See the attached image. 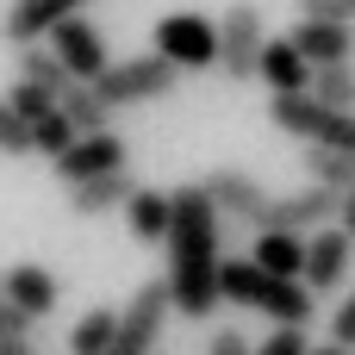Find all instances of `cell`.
Here are the masks:
<instances>
[{"instance_id": "277c9868", "label": "cell", "mask_w": 355, "mask_h": 355, "mask_svg": "<svg viewBox=\"0 0 355 355\" xmlns=\"http://www.w3.org/2000/svg\"><path fill=\"white\" fill-rule=\"evenodd\" d=\"M150 50L162 62H175L181 75L218 69V19H206V12H162L156 31H150Z\"/></svg>"}, {"instance_id": "5bb4252c", "label": "cell", "mask_w": 355, "mask_h": 355, "mask_svg": "<svg viewBox=\"0 0 355 355\" xmlns=\"http://www.w3.org/2000/svg\"><path fill=\"white\" fill-rule=\"evenodd\" d=\"M287 37L300 44V56H306L312 69H337V62H349V50H355L349 19H300Z\"/></svg>"}, {"instance_id": "5b68a950", "label": "cell", "mask_w": 355, "mask_h": 355, "mask_svg": "<svg viewBox=\"0 0 355 355\" xmlns=\"http://www.w3.org/2000/svg\"><path fill=\"white\" fill-rule=\"evenodd\" d=\"M175 81H181V69L175 62H162L156 50H144V56H125V62H112L100 81H94V94L119 112V106H144V100H162V94H175Z\"/></svg>"}, {"instance_id": "6da1fadb", "label": "cell", "mask_w": 355, "mask_h": 355, "mask_svg": "<svg viewBox=\"0 0 355 355\" xmlns=\"http://www.w3.org/2000/svg\"><path fill=\"white\" fill-rule=\"evenodd\" d=\"M175 193V225H168V300H175V318H212L218 306H225V293H218V268H225V250H218V206H212V193L200 187V181H181V187H168Z\"/></svg>"}, {"instance_id": "d590c367", "label": "cell", "mask_w": 355, "mask_h": 355, "mask_svg": "<svg viewBox=\"0 0 355 355\" xmlns=\"http://www.w3.org/2000/svg\"><path fill=\"white\" fill-rule=\"evenodd\" d=\"M0 300H6V275H0Z\"/></svg>"}, {"instance_id": "30bf717a", "label": "cell", "mask_w": 355, "mask_h": 355, "mask_svg": "<svg viewBox=\"0 0 355 355\" xmlns=\"http://www.w3.org/2000/svg\"><path fill=\"white\" fill-rule=\"evenodd\" d=\"M206 193H212V206H218V218H231V225H250V231H262V218H268V206H275V193L256 181V175H243V168H212L206 181H200Z\"/></svg>"}, {"instance_id": "e0dca14e", "label": "cell", "mask_w": 355, "mask_h": 355, "mask_svg": "<svg viewBox=\"0 0 355 355\" xmlns=\"http://www.w3.org/2000/svg\"><path fill=\"white\" fill-rule=\"evenodd\" d=\"M125 225L137 243H168V225H175V193L168 187H137L125 200Z\"/></svg>"}, {"instance_id": "4fadbf2b", "label": "cell", "mask_w": 355, "mask_h": 355, "mask_svg": "<svg viewBox=\"0 0 355 355\" xmlns=\"http://www.w3.org/2000/svg\"><path fill=\"white\" fill-rule=\"evenodd\" d=\"M349 256H355V243L343 237V225L312 231V237H306V287H312V293H337L343 275H349Z\"/></svg>"}, {"instance_id": "ffe728a7", "label": "cell", "mask_w": 355, "mask_h": 355, "mask_svg": "<svg viewBox=\"0 0 355 355\" xmlns=\"http://www.w3.org/2000/svg\"><path fill=\"white\" fill-rule=\"evenodd\" d=\"M19 81H31V87H44V94H56V100L75 87V75L62 69V56H56L50 44H25V50H19Z\"/></svg>"}, {"instance_id": "d6a6232c", "label": "cell", "mask_w": 355, "mask_h": 355, "mask_svg": "<svg viewBox=\"0 0 355 355\" xmlns=\"http://www.w3.org/2000/svg\"><path fill=\"white\" fill-rule=\"evenodd\" d=\"M337 225H343V237L355 243V187L343 193V206H337Z\"/></svg>"}, {"instance_id": "7c38bea8", "label": "cell", "mask_w": 355, "mask_h": 355, "mask_svg": "<svg viewBox=\"0 0 355 355\" xmlns=\"http://www.w3.org/2000/svg\"><path fill=\"white\" fill-rule=\"evenodd\" d=\"M75 12H87V0H12L6 19H0V37L25 50V44H44L62 19H75Z\"/></svg>"}, {"instance_id": "e575fe53", "label": "cell", "mask_w": 355, "mask_h": 355, "mask_svg": "<svg viewBox=\"0 0 355 355\" xmlns=\"http://www.w3.org/2000/svg\"><path fill=\"white\" fill-rule=\"evenodd\" d=\"M312 355H349L343 343H312Z\"/></svg>"}, {"instance_id": "7a4b0ae2", "label": "cell", "mask_w": 355, "mask_h": 355, "mask_svg": "<svg viewBox=\"0 0 355 355\" xmlns=\"http://www.w3.org/2000/svg\"><path fill=\"white\" fill-rule=\"evenodd\" d=\"M218 293H225L231 306H243V312H262V318L300 324V331H306L312 312H318V293H312L306 281H281V275H268V268H256V262H243V256H225Z\"/></svg>"}, {"instance_id": "4dcf8cb0", "label": "cell", "mask_w": 355, "mask_h": 355, "mask_svg": "<svg viewBox=\"0 0 355 355\" xmlns=\"http://www.w3.org/2000/svg\"><path fill=\"white\" fill-rule=\"evenodd\" d=\"M300 6V19H349L355 0H293Z\"/></svg>"}, {"instance_id": "d6986e66", "label": "cell", "mask_w": 355, "mask_h": 355, "mask_svg": "<svg viewBox=\"0 0 355 355\" xmlns=\"http://www.w3.org/2000/svg\"><path fill=\"white\" fill-rule=\"evenodd\" d=\"M250 262L268 268V275H281V281H306V237H293V231H256Z\"/></svg>"}, {"instance_id": "83f0119b", "label": "cell", "mask_w": 355, "mask_h": 355, "mask_svg": "<svg viewBox=\"0 0 355 355\" xmlns=\"http://www.w3.org/2000/svg\"><path fill=\"white\" fill-rule=\"evenodd\" d=\"M256 355H312V337H306L300 324H275V331L256 343Z\"/></svg>"}, {"instance_id": "44dd1931", "label": "cell", "mask_w": 355, "mask_h": 355, "mask_svg": "<svg viewBox=\"0 0 355 355\" xmlns=\"http://www.w3.org/2000/svg\"><path fill=\"white\" fill-rule=\"evenodd\" d=\"M306 181L312 187H331V193H349L355 187V156L349 150H324V144H306Z\"/></svg>"}, {"instance_id": "8fae6325", "label": "cell", "mask_w": 355, "mask_h": 355, "mask_svg": "<svg viewBox=\"0 0 355 355\" xmlns=\"http://www.w3.org/2000/svg\"><path fill=\"white\" fill-rule=\"evenodd\" d=\"M337 206H343V193H331V187H300V193H275V206H268V218H262V231H293V237H312V231H324V225H337Z\"/></svg>"}, {"instance_id": "4316f807", "label": "cell", "mask_w": 355, "mask_h": 355, "mask_svg": "<svg viewBox=\"0 0 355 355\" xmlns=\"http://www.w3.org/2000/svg\"><path fill=\"white\" fill-rule=\"evenodd\" d=\"M0 156H31V125L6 106V94H0Z\"/></svg>"}, {"instance_id": "ac0fdd59", "label": "cell", "mask_w": 355, "mask_h": 355, "mask_svg": "<svg viewBox=\"0 0 355 355\" xmlns=\"http://www.w3.org/2000/svg\"><path fill=\"white\" fill-rule=\"evenodd\" d=\"M137 187H144V181H137L131 168H119V175H100V181H87V187H69V212H75V218L125 212V200H131Z\"/></svg>"}, {"instance_id": "836d02e7", "label": "cell", "mask_w": 355, "mask_h": 355, "mask_svg": "<svg viewBox=\"0 0 355 355\" xmlns=\"http://www.w3.org/2000/svg\"><path fill=\"white\" fill-rule=\"evenodd\" d=\"M0 355H37L31 343H19V337H0Z\"/></svg>"}, {"instance_id": "2e32d148", "label": "cell", "mask_w": 355, "mask_h": 355, "mask_svg": "<svg viewBox=\"0 0 355 355\" xmlns=\"http://www.w3.org/2000/svg\"><path fill=\"white\" fill-rule=\"evenodd\" d=\"M6 300H12L25 318H50L56 300H62V287H56V275H50L44 262H19V268H6Z\"/></svg>"}, {"instance_id": "f546056e", "label": "cell", "mask_w": 355, "mask_h": 355, "mask_svg": "<svg viewBox=\"0 0 355 355\" xmlns=\"http://www.w3.org/2000/svg\"><path fill=\"white\" fill-rule=\"evenodd\" d=\"M31 324H37V318H25L12 300H0V337H19V343H31Z\"/></svg>"}, {"instance_id": "484cf974", "label": "cell", "mask_w": 355, "mask_h": 355, "mask_svg": "<svg viewBox=\"0 0 355 355\" xmlns=\"http://www.w3.org/2000/svg\"><path fill=\"white\" fill-rule=\"evenodd\" d=\"M6 106L25 119V125H37L44 112H56V94H44V87H31V81H12L6 87Z\"/></svg>"}, {"instance_id": "52a82bcc", "label": "cell", "mask_w": 355, "mask_h": 355, "mask_svg": "<svg viewBox=\"0 0 355 355\" xmlns=\"http://www.w3.org/2000/svg\"><path fill=\"white\" fill-rule=\"evenodd\" d=\"M262 44H268L262 6H256V0H237V6L218 19V69H225L231 81H256V75H262Z\"/></svg>"}, {"instance_id": "f1b7e54d", "label": "cell", "mask_w": 355, "mask_h": 355, "mask_svg": "<svg viewBox=\"0 0 355 355\" xmlns=\"http://www.w3.org/2000/svg\"><path fill=\"white\" fill-rule=\"evenodd\" d=\"M331 343H343L355 355V293H343V306L331 312Z\"/></svg>"}, {"instance_id": "8992f818", "label": "cell", "mask_w": 355, "mask_h": 355, "mask_svg": "<svg viewBox=\"0 0 355 355\" xmlns=\"http://www.w3.org/2000/svg\"><path fill=\"white\" fill-rule=\"evenodd\" d=\"M168 318H175L168 281H144V287L125 300V312H119V337H112V349H106V355H156Z\"/></svg>"}, {"instance_id": "603a6c76", "label": "cell", "mask_w": 355, "mask_h": 355, "mask_svg": "<svg viewBox=\"0 0 355 355\" xmlns=\"http://www.w3.org/2000/svg\"><path fill=\"white\" fill-rule=\"evenodd\" d=\"M112 337H119V312H112V306H94L87 318H75L69 355H106V349H112Z\"/></svg>"}, {"instance_id": "d4e9b609", "label": "cell", "mask_w": 355, "mask_h": 355, "mask_svg": "<svg viewBox=\"0 0 355 355\" xmlns=\"http://www.w3.org/2000/svg\"><path fill=\"white\" fill-rule=\"evenodd\" d=\"M75 137H81V131H75V125L62 119V106H56V112H44V119L31 125V150H37V156H50V162H56V156H62V150H69Z\"/></svg>"}, {"instance_id": "1f68e13d", "label": "cell", "mask_w": 355, "mask_h": 355, "mask_svg": "<svg viewBox=\"0 0 355 355\" xmlns=\"http://www.w3.org/2000/svg\"><path fill=\"white\" fill-rule=\"evenodd\" d=\"M206 355H256V343H250L243 331H218V337L206 343Z\"/></svg>"}, {"instance_id": "9a60e30c", "label": "cell", "mask_w": 355, "mask_h": 355, "mask_svg": "<svg viewBox=\"0 0 355 355\" xmlns=\"http://www.w3.org/2000/svg\"><path fill=\"white\" fill-rule=\"evenodd\" d=\"M256 81H268V94H312V62L300 56L293 37H268V44H262V75H256Z\"/></svg>"}, {"instance_id": "cb8c5ba5", "label": "cell", "mask_w": 355, "mask_h": 355, "mask_svg": "<svg viewBox=\"0 0 355 355\" xmlns=\"http://www.w3.org/2000/svg\"><path fill=\"white\" fill-rule=\"evenodd\" d=\"M312 100L355 112V69H349V62H337V69H312Z\"/></svg>"}, {"instance_id": "ba28073f", "label": "cell", "mask_w": 355, "mask_h": 355, "mask_svg": "<svg viewBox=\"0 0 355 355\" xmlns=\"http://www.w3.org/2000/svg\"><path fill=\"white\" fill-rule=\"evenodd\" d=\"M44 44H50V50L62 56V69H69L75 81H87V87H94V81H100V75H106V69L119 62V56L106 50V37H100V25H94L87 12H75V19H62V25H56V31L44 37Z\"/></svg>"}, {"instance_id": "3957f363", "label": "cell", "mask_w": 355, "mask_h": 355, "mask_svg": "<svg viewBox=\"0 0 355 355\" xmlns=\"http://www.w3.org/2000/svg\"><path fill=\"white\" fill-rule=\"evenodd\" d=\"M268 119H275V131H287L300 144H324V150L355 156V112H343V106H324L312 94H268Z\"/></svg>"}, {"instance_id": "7402d4cb", "label": "cell", "mask_w": 355, "mask_h": 355, "mask_svg": "<svg viewBox=\"0 0 355 355\" xmlns=\"http://www.w3.org/2000/svg\"><path fill=\"white\" fill-rule=\"evenodd\" d=\"M56 106H62V119H69L81 137H100V131H112V106H106V100H100L87 81H75V87L56 100Z\"/></svg>"}, {"instance_id": "9c48e42d", "label": "cell", "mask_w": 355, "mask_h": 355, "mask_svg": "<svg viewBox=\"0 0 355 355\" xmlns=\"http://www.w3.org/2000/svg\"><path fill=\"white\" fill-rule=\"evenodd\" d=\"M50 168H56V181H62V187H87V181H100V175L131 168V150H125V137H119V131H100V137H75Z\"/></svg>"}]
</instances>
